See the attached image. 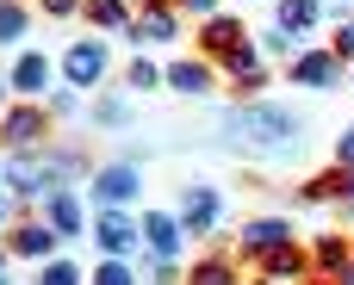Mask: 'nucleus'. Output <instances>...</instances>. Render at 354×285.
<instances>
[{"instance_id":"20e7f679","label":"nucleus","mask_w":354,"mask_h":285,"mask_svg":"<svg viewBox=\"0 0 354 285\" xmlns=\"http://www.w3.org/2000/svg\"><path fill=\"white\" fill-rule=\"evenodd\" d=\"M87 193L100 211H131V199L143 193V174H137V161H112V168H93Z\"/></svg>"},{"instance_id":"423d86ee","label":"nucleus","mask_w":354,"mask_h":285,"mask_svg":"<svg viewBox=\"0 0 354 285\" xmlns=\"http://www.w3.org/2000/svg\"><path fill=\"white\" fill-rule=\"evenodd\" d=\"M286 81H292V87L324 93V87H336V81H342V56H336L330 43H305V50L286 62Z\"/></svg>"},{"instance_id":"f8f14e48","label":"nucleus","mask_w":354,"mask_h":285,"mask_svg":"<svg viewBox=\"0 0 354 285\" xmlns=\"http://www.w3.org/2000/svg\"><path fill=\"white\" fill-rule=\"evenodd\" d=\"M199 56H212V62H224L230 50H243L249 43V31H243V19L236 12H212V19H199Z\"/></svg>"},{"instance_id":"473e14b6","label":"nucleus","mask_w":354,"mask_h":285,"mask_svg":"<svg viewBox=\"0 0 354 285\" xmlns=\"http://www.w3.org/2000/svg\"><path fill=\"white\" fill-rule=\"evenodd\" d=\"M174 12H187V19H212L218 0H174Z\"/></svg>"},{"instance_id":"a19ab883","label":"nucleus","mask_w":354,"mask_h":285,"mask_svg":"<svg viewBox=\"0 0 354 285\" xmlns=\"http://www.w3.org/2000/svg\"><path fill=\"white\" fill-rule=\"evenodd\" d=\"M348 205H354V168H348Z\"/></svg>"},{"instance_id":"c756f323","label":"nucleus","mask_w":354,"mask_h":285,"mask_svg":"<svg viewBox=\"0 0 354 285\" xmlns=\"http://www.w3.org/2000/svg\"><path fill=\"white\" fill-rule=\"evenodd\" d=\"M44 106H50V118H75V112H81V87H68V81H62Z\"/></svg>"},{"instance_id":"e433bc0d","label":"nucleus","mask_w":354,"mask_h":285,"mask_svg":"<svg viewBox=\"0 0 354 285\" xmlns=\"http://www.w3.org/2000/svg\"><path fill=\"white\" fill-rule=\"evenodd\" d=\"M330 285H354V261H348V267H342V273H336Z\"/></svg>"},{"instance_id":"6ab92c4d","label":"nucleus","mask_w":354,"mask_h":285,"mask_svg":"<svg viewBox=\"0 0 354 285\" xmlns=\"http://www.w3.org/2000/svg\"><path fill=\"white\" fill-rule=\"evenodd\" d=\"M299 199H305V205H336V199H348V168H324V174H311V180L299 186Z\"/></svg>"},{"instance_id":"4be33fe9","label":"nucleus","mask_w":354,"mask_h":285,"mask_svg":"<svg viewBox=\"0 0 354 285\" xmlns=\"http://www.w3.org/2000/svg\"><path fill=\"white\" fill-rule=\"evenodd\" d=\"M81 19H87L93 31H124L137 12H131V0H87V6H81Z\"/></svg>"},{"instance_id":"c85d7f7f","label":"nucleus","mask_w":354,"mask_h":285,"mask_svg":"<svg viewBox=\"0 0 354 285\" xmlns=\"http://www.w3.org/2000/svg\"><path fill=\"white\" fill-rule=\"evenodd\" d=\"M93 285H137V267H131V261H112V255H106V261L93 267Z\"/></svg>"},{"instance_id":"1a4fd4ad","label":"nucleus","mask_w":354,"mask_h":285,"mask_svg":"<svg viewBox=\"0 0 354 285\" xmlns=\"http://www.w3.org/2000/svg\"><path fill=\"white\" fill-rule=\"evenodd\" d=\"M286 242H292V224H286V217H243V224H236V255L255 261V267H261L274 248H286Z\"/></svg>"},{"instance_id":"a211bd4d","label":"nucleus","mask_w":354,"mask_h":285,"mask_svg":"<svg viewBox=\"0 0 354 285\" xmlns=\"http://www.w3.org/2000/svg\"><path fill=\"white\" fill-rule=\"evenodd\" d=\"M261 273H268V279H280V285H305V279H317V273H311V255H305L299 242L274 248V255L261 261Z\"/></svg>"},{"instance_id":"9b49d317","label":"nucleus","mask_w":354,"mask_h":285,"mask_svg":"<svg viewBox=\"0 0 354 285\" xmlns=\"http://www.w3.org/2000/svg\"><path fill=\"white\" fill-rule=\"evenodd\" d=\"M124 37H131V43H174V37H180L174 0H143V12L124 25Z\"/></svg>"},{"instance_id":"2f4dec72","label":"nucleus","mask_w":354,"mask_h":285,"mask_svg":"<svg viewBox=\"0 0 354 285\" xmlns=\"http://www.w3.org/2000/svg\"><path fill=\"white\" fill-rule=\"evenodd\" d=\"M37 6H44V12H50V19H75V12H81V6H87V0H37Z\"/></svg>"},{"instance_id":"b1692460","label":"nucleus","mask_w":354,"mask_h":285,"mask_svg":"<svg viewBox=\"0 0 354 285\" xmlns=\"http://www.w3.org/2000/svg\"><path fill=\"white\" fill-rule=\"evenodd\" d=\"M44 155H50V168H56V180H62V186H68L75 174H87V149H81V143H50Z\"/></svg>"},{"instance_id":"f257e3e1","label":"nucleus","mask_w":354,"mask_h":285,"mask_svg":"<svg viewBox=\"0 0 354 285\" xmlns=\"http://www.w3.org/2000/svg\"><path fill=\"white\" fill-rule=\"evenodd\" d=\"M218 137L236 149V155H261V161H286L305 149V118L274 106V99H243L218 118Z\"/></svg>"},{"instance_id":"cd10ccee","label":"nucleus","mask_w":354,"mask_h":285,"mask_svg":"<svg viewBox=\"0 0 354 285\" xmlns=\"http://www.w3.org/2000/svg\"><path fill=\"white\" fill-rule=\"evenodd\" d=\"M37 285H87V273H81L75 261H62V255H56V261H44V267H37Z\"/></svg>"},{"instance_id":"7ed1b4c3","label":"nucleus","mask_w":354,"mask_h":285,"mask_svg":"<svg viewBox=\"0 0 354 285\" xmlns=\"http://www.w3.org/2000/svg\"><path fill=\"white\" fill-rule=\"evenodd\" d=\"M0 186H6L12 199H37V205H44L50 193H62L50 155H6V161H0Z\"/></svg>"},{"instance_id":"7c9ffc66","label":"nucleus","mask_w":354,"mask_h":285,"mask_svg":"<svg viewBox=\"0 0 354 285\" xmlns=\"http://www.w3.org/2000/svg\"><path fill=\"white\" fill-rule=\"evenodd\" d=\"M330 50H336V56H342V62L354 68V19H342V25L330 31Z\"/></svg>"},{"instance_id":"72a5a7b5","label":"nucleus","mask_w":354,"mask_h":285,"mask_svg":"<svg viewBox=\"0 0 354 285\" xmlns=\"http://www.w3.org/2000/svg\"><path fill=\"white\" fill-rule=\"evenodd\" d=\"M336 168H354V130L336 137Z\"/></svg>"},{"instance_id":"ddd939ff","label":"nucleus","mask_w":354,"mask_h":285,"mask_svg":"<svg viewBox=\"0 0 354 285\" xmlns=\"http://www.w3.org/2000/svg\"><path fill=\"white\" fill-rule=\"evenodd\" d=\"M6 81H12V93H19V99H44V93H50V81H56V62H50L44 50H19V62L6 68Z\"/></svg>"},{"instance_id":"dca6fc26","label":"nucleus","mask_w":354,"mask_h":285,"mask_svg":"<svg viewBox=\"0 0 354 285\" xmlns=\"http://www.w3.org/2000/svg\"><path fill=\"white\" fill-rule=\"evenodd\" d=\"M44 224H50V230H56L62 242H75V236L87 230V211H81V193H68V186H62V193H50V199H44Z\"/></svg>"},{"instance_id":"4468645a","label":"nucleus","mask_w":354,"mask_h":285,"mask_svg":"<svg viewBox=\"0 0 354 285\" xmlns=\"http://www.w3.org/2000/svg\"><path fill=\"white\" fill-rule=\"evenodd\" d=\"M218 62L212 56H174L168 62V93H187V99H199V93H212L218 87Z\"/></svg>"},{"instance_id":"79ce46f5","label":"nucleus","mask_w":354,"mask_h":285,"mask_svg":"<svg viewBox=\"0 0 354 285\" xmlns=\"http://www.w3.org/2000/svg\"><path fill=\"white\" fill-rule=\"evenodd\" d=\"M305 285H330V279H305Z\"/></svg>"},{"instance_id":"39448f33","label":"nucleus","mask_w":354,"mask_h":285,"mask_svg":"<svg viewBox=\"0 0 354 285\" xmlns=\"http://www.w3.org/2000/svg\"><path fill=\"white\" fill-rule=\"evenodd\" d=\"M56 68H62V81H68V87H81V93H87V87H100V81L112 75V50H106V43H93V37H81V43H68V50H62V62H56Z\"/></svg>"},{"instance_id":"4c0bfd02","label":"nucleus","mask_w":354,"mask_h":285,"mask_svg":"<svg viewBox=\"0 0 354 285\" xmlns=\"http://www.w3.org/2000/svg\"><path fill=\"white\" fill-rule=\"evenodd\" d=\"M6 93H12V81H6V75H0V112H6Z\"/></svg>"},{"instance_id":"37998d69","label":"nucleus","mask_w":354,"mask_h":285,"mask_svg":"<svg viewBox=\"0 0 354 285\" xmlns=\"http://www.w3.org/2000/svg\"><path fill=\"white\" fill-rule=\"evenodd\" d=\"M0 285H6V273H0Z\"/></svg>"},{"instance_id":"f3484780","label":"nucleus","mask_w":354,"mask_h":285,"mask_svg":"<svg viewBox=\"0 0 354 285\" xmlns=\"http://www.w3.org/2000/svg\"><path fill=\"white\" fill-rule=\"evenodd\" d=\"M348 261H354V236H336V230H330V236L311 242V273H317V279H336Z\"/></svg>"},{"instance_id":"c9c22d12","label":"nucleus","mask_w":354,"mask_h":285,"mask_svg":"<svg viewBox=\"0 0 354 285\" xmlns=\"http://www.w3.org/2000/svg\"><path fill=\"white\" fill-rule=\"evenodd\" d=\"M12 230V193H0V236Z\"/></svg>"},{"instance_id":"aec40b11","label":"nucleus","mask_w":354,"mask_h":285,"mask_svg":"<svg viewBox=\"0 0 354 285\" xmlns=\"http://www.w3.org/2000/svg\"><path fill=\"white\" fill-rule=\"evenodd\" d=\"M187 285H236V255H199L193 267H187Z\"/></svg>"},{"instance_id":"f03ea898","label":"nucleus","mask_w":354,"mask_h":285,"mask_svg":"<svg viewBox=\"0 0 354 285\" xmlns=\"http://www.w3.org/2000/svg\"><path fill=\"white\" fill-rule=\"evenodd\" d=\"M50 137V106L44 99H12L0 112V155H44Z\"/></svg>"},{"instance_id":"9d476101","label":"nucleus","mask_w":354,"mask_h":285,"mask_svg":"<svg viewBox=\"0 0 354 285\" xmlns=\"http://www.w3.org/2000/svg\"><path fill=\"white\" fill-rule=\"evenodd\" d=\"M6 248H12L19 261H37V267H44V261H56L62 236H56V230H50L44 217H19V224L6 230Z\"/></svg>"},{"instance_id":"2eb2a0df","label":"nucleus","mask_w":354,"mask_h":285,"mask_svg":"<svg viewBox=\"0 0 354 285\" xmlns=\"http://www.w3.org/2000/svg\"><path fill=\"white\" fill-rule=\"evenodd\" d=\"M180 248H187L180 217H174V211H143V255H156V261H180Z\"/></svg>"},{"instance_id":"393cba45","label":"nucleus","mask_w":354,"mask_h":285,"mask_svg":"<svg viewBox=\"0 0 354 285\" xmlns=\"http://www.w3.org/2000/svg\"><path fill=\"white\" fill-rule=\"evenodd\" d=\"M31 31V6L25 0H0V43H25Z\"/></svg>"},{"instance_id":"a878e982","label":"nucleus","mask_w":354,"mask_h":285,"mask_svg":"<svg viewBox=\"0 0 354 285\" xmlns=\"http://www.w3.org/2000/svg\"><path fill=\"white\" fill-rule=\"evenodd\" d=\"M149 87H168V68H156L149 56H137L124 68V93H149Z\"/></svg>"},{"instance_id":"ea45409f","label":"nucleus","mask_w":354,"mask_h":285,"mask_svg":"<svg viewBox=\"0 0 354 285\" xmlns=\"http://www.w3.org/2000/svg\"><path fill=\"white\" fill-rule=\"evenodd\" d=\"M249 285H280V279H268V273H261V279H249Z\"/></svg>"},{"instance_id":"0eeeda50","label":"nucleus","mask_w":354,"mask_h":285,"mask_svg":"<svg viewBox=\"0 0 354 285\" xmlns=\"http://www.w3.org/2000/svg\"><path fill=\"white\" fill-rule=\"evenodd\" d=\"M174 217H180L187 242H199V236H212V230L224 224V193H218V186H187L180 205H174Z\"/></svg>"},{"instance_id":"bb28decb","label":"nucleus","mask_w":354,"mask_h":285,"mask_svg":"<svg viewBox=\"0 0 354 285\" xmlns=\"http://www.w3.org/2000/svg\"><path fill=\"white\" fill-rule=\"evenodd\" d=\"M255 50H261V56H286V62H292V56H299L305 43H299V37L286 31V25H268V31L255 37Z\"/></svg>"},{"instance_id":"412c9836","label":"nucleus","mask_w":354,"mask_h":285,"mask_svg":"<svg viewBox=\"0 0 354 285\" xmlns=\"http://www.w3.org/2000/svg\"><path fill=\"white\" fill-rule=\"evenodd\" d=\"M317 19H324V0H280V6H274V25H286L292 37H305Z\"/></svg>"},{"instance_id":"6e6552de","label":"nucleus","mask_w":354,"mask_h":285,"mask_svg":"<svg viewBox=\"0 0 354 285\" xmlns=\"http://www.w3.org/2000/svg\"><path fill=\"white\" fill-rule=\"evenodd\" d=\"M93 248L112 255V261H131V255L143 248V224H137L131 211H100V217H93Z\"/></svg>"},{"instance_id":"f704fd0d","label":"nucleus","mask_w":354,"mask_h":285,"mask_svg":"<svg viewBox=\"0 0 354 285\" xmlns=\"http://www.w3.org/2000/svg\"><path fill=\"white\" fill-rule=\"evenodd\" d=\"M324 12H330V19L342 25V19H354V0H324Z\"/></svg>"},{"instance_id":"58836bf2","label":"nucleus","mask_w":354,"mask_h":285,"mask_svg":"<svg viewBox=\"0 0 354 285\" xmlns=\"http://www.w3.org/2000/svg\"><path fill=\"white\" fill-rule=\"evenodd\" d=\"M6 261H12V248H6V242H0V273H6Z\"/></svg>"},{"instance_id":"5701e85b","label":"nucleus","mask_w":354,"mask_h":285,"mask_svg":"<svg viewBox=\"0 0 354 285\" xmlns=\"http://www.w3.org/2000/svg\"><path fill=\"white\" fill-rule=\"evenodd\" d=\"M131 118H137L131 93H100V99H93V124H100V130H124Z\"/></svg>"}]
</instances>
